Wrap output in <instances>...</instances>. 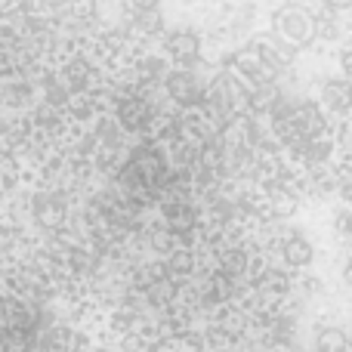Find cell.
<instances>
[{
    "label": "cell",
    "mask_w": 352,
    "mask_h": 352,
    "mask_svg": "<svg viewBox=\"0 0 352 352\" xmlns=\"http://www.w3.org/2000/svg\"><path fill=\"white\" fill-rule=\"evenodd\" d=\"M72 10H74V16H93L96 3L93 0H72Z\"/></svg>",
    "instance_id": "obj_8"
},
{
    "label": "cell",
    "mask_w": 352,
    "mask_h": 352,
    "mask_svg": "<svg viewBox=\"0 0 352 352\" xmlns=\"http://www.w3.org/2000/svg\"><path fill=\"white\" fill-rule=\"evenodd\" d=\"M285 256L291 263H309L312 260V248L300 235H294V238H287V244H285Z\"/></svg>",
    "instance_id": "obj_4"
},
{
    "label": "cell",
    "mask_w": 352,
    "mask_h": 352,
    "mask_svg": "<svg viewBox=\"0 0 352 352\" xmlns=\"http://www.w3.org/2000/svg\"><path fill=\"white\" fill-rule=\"evenodd\" d=\"M312 19H316L312 12L291 6V10H285L281 16H275V22H281V31H285L294 43H309L312 37H316V31H312Z\"/></svg>",
    "instance_id": "obj_1"
},
{
    "label": "cell",
    "mask_w": 352,
    "mask_h": 352,
    "mask_svg": "<svg viewBox=\"0 0 352 352\" xmlns=\"http://www.w3.org/2000/svg\"><path fill=\"white\" fill-rule=\"evenodd\" d=\"M328 6H349V0H324Z\"/></svg>",
    "instance_id": "obj_10"
},
{
    "label": "cell",
    "mask_w": 352,
    "mask_h": 352,
    "mask_svg": "<svg viewBox=\"0 0 352 352\" xmlns=\"http://www.w3.org/2000/svg\"><path fill=\"white\" fill-rule=\"evenodd\" d=\"M312 31L316 34H322V37H337V25H334V16H318V19H312Z\"/></svg>",
    "instance_id": "obj_6"
},
{
    "label": "cell",
    "mask_w": 352,
    "mask_h": 352,
    "mask_svg": "<svg viewBox=\"0 0 352 352\" xmlns=\"http://www.w3.org/2000/svg\"><path fill=\"white\" fill-rule=\"evenodd\" d=\"M167 87H170V93L176 99H182V102H188V99L195 96V84H192V78H188L186 72H176V74H170V80H167Z\"/></svg>",
    "instance_id": "obj_3"
},
{
    "label": "cell",
    "mask_w": 352,
    "mask_h": 352,
    "mask_svg": "<svg viewBox=\"0 0 352 352\" xmlns=\"http://www.w3.org/2000/svg\"><path fill=\"white\" fill-rule=\"evenodd\" d=\"M130 3H133L136 6V10H158V3H161V0H130Z\"/></svg>",
    "instance_id": "obj_9"
},
{
    "label": "cell",
    "mask_w": 352,
    "mask_h": 352,
    "mask_svg": "<svg viewBox=\"0 0 352 352\" xmlns=\"http://www.w3.org/2000/svg\"><path fill=\"white\" fill-rule=\"evenodd\" d=\"M140 28H142V31H158V28H161V16H158V10H142V16H140Z\"/></svg>",
    "instance_id": "obj_7"
},
{
    "label": "cell",
    "mask_w": 352,
    "mask_h": 352,
    "mask_svg": "<svg viewBox=\"0 0 352 352\" xmlns=\"http://www.w3.org/2000/svg\"><path fill=\"white\" fill-rule=\"evenodd\" d=\"M198 50H201V41L192 34V31H176V34L167 37V53L179 62L198 59Z\"/></svg>",
    "instance_id": "obj_2"
},
{
    "label": "cell",
    "mask_w": 352,
    "mask_h": 352,
    "mask_svg": "<svg viewBox=\"0 0 352 352\" xmlns=\"http://www.w3.org/2000/svg\"><path fill=\"white\" fill-rule=\"evenodd\" d=\"M324 99H328L331 105H337V109H343V105H346V84H343V80L328 84L324 87Z\"/></svg>",
    "instance_id": "obj_5"
}]
</instances>
